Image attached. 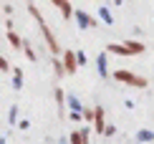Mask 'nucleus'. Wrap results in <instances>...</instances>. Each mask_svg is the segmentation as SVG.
<instances>
[{
	"instance_id": "nucleus-1",
	"label": "nucleus",
	"mask_w": 154,
	"mask_h": 144,
	"mask_svg": "<svg viewBox=\"0 0 154 144\" xmlns=\"http://www.w3.org/2000/svg\"><path fill=\"white\" fill-rule=\"evenodd\" d=\"M28 13L33 15V20L38 23V28H41V33H43V38H46V43H48V51L53 56H58L61 53V43H58V38H56V33L48 28V23H46V18H43V13L38 10V5L35 3H28Z\"/></svg>"
},
{
	"instance_id": "nucleus-2",
	"label": "nucleus",
	"mask_w": 154,
	"mask_h": 144,
	"mask_svg": "<svg viewBox=\"0 0 154 144\" xmlns=\"http://www.w3.org/2000/svg\"><path fill=\"white\" fill-rule=\"evenodd\" d=\"M111 78H114V81H119V83H124V86H131V89H146V86H149V81H146L144 76L134 74V71H124V68L114 71Z\"/></svg>"
},
{
	"instance_id": "nucleus-3",
	"label": "nucleus",
	"mask_w": 154,
	"mask_h": 144,
	"mask_svg": "<svg viewBox=\"0 0 154 144\" xmlns=\"http://www.w3.org/2000/svg\"><path fill=\"white\" fill-rule=\"evenodd\" d=\"M61 63H63V68H66V76H73L76 71H79V61H76V51H61Z\"/></svg>"
},
{
	"instance_id": "nucleus-4",
	"label": "nucleus",
	"mask_w": 154,
	"mask_h": 144,
	"mask_svg": "<svg viewBox=\"0 0 154 144\" xmlns=\"http://www.w3.org/2000/svg\"><path fill=\"white\" fill-rule=\"evenodd\" d=\"M73 18L79 20V25H81V28H99V18L88 15L86 10H73Z\"/></svg>"
},
{
	"instance_id": "nucleus-5",
	"label": "nucleus",
	"mask_w": 154,
	"mask_h": 144,
	"mask_svg": "<svg viewBox=\"0 0 154 144\" xmlns=\"http://www.w3.org/2000/svg\"><path fill=\"white\" fill-rule=\"evenodd\" d=\"M91 124H94V132L96 134H104V127H106V111H104V106H94Z\"/></svg>"
},
{
	"instance_id": "nucleus-6",
	"label": "nucleus",
	"mask_w": 154,
	"mask_h": 144,
	"mask_svg": "<svg viewBox=\"0 0 154 144\" xmlns=\"http://www.w3.org/2000/svg\"><path fill=\"white\" fill-rule=\"evenodd\" d=\"M51 3L61 10L63 20H71V18H73V5H71V0H51Z\"/></svg>"
},
{
	"instance_id": "nucleus-7",
	"label": "nucleus",
	"mask_w": 154,
	"mask_h": 144,
	"mask_svg": "<svg viewBox=\"0 0 154 144\" xmlns=\"http://www.w3.org/2000/svg\"><path fill=\"white\" fill-rule=\"evenodd\" d=\"M53 96H56V106H58V116L63 119V116H66V91H63L61 86H56Z\"/></svg>"
},
{
	"instance_id": "nucleus-8",
	"label": "nucleus",
	"mask_w": 154,
	"mask_h": 144,
	"mask_svg": "<svg viewBox=\"0 0 154 144\" xmlns=\"http://www.w3.org/2000/svg\"><path fill=\"white\" fill-rule=\"evenodd\" d=\"M106 53H114V56H131V51L126 48L124 43H106Z\"/></svg>"
},
{
	"instance_id": "nucleus-9",
	"label": "nucleus",
	"mask_w": 154,
	"mask_h": 144,
	"mask_svg": "<svg viewBox=\"0 0 154 144\" xmlns=\"http://www.w3.org/2000/svg\"><path fill=\"white\" fill-rule=\"evenodd\" d=\"M88 132H91V129H88V127H83L81 132H71V134H68V139H71V142H76V144H86V142H88Z\"/></svg>"
},
{
	"instance_id": "nucleus-10",
	"label": "nucleus",
	"mask_w": 154,
	"mask_h": 144,
	"mask_svg": "<svg viewBox=\"0 0 154 144\" xmlns=\"http://www.w3.org/2000/svg\"><path fill=\"white\" fill-rule=\"evenodd\" d=\"M124 45L131 51V56H139V53H144V51H146V45H144L142 41H129V38H126V41H124Z\"/></svg>"
},
{
	"instance_id": "nucleus-11",
	"label": "nucleus",
	"mask_w": 154,
	"mask_h": 144,
	"mask_svg": "<svg viewBox=\"0 0 154 144\" xmlns=\"http://www.w3.org/2000/svg\"><path fill=\"white\" fill-rule=\"evenodd\" d=\"M106 56H109V53L104 51V53L96 58V63H99L96 68H99V76H101V78H109V63H106Z\"/></svg>"
},
{
	"instance_id": "nucleus-12",
	"label": "nucleus",
	"mask_w": 154,
	"mask_h": 144,
	"mask_svg": "<svg viewBox=\"0 0 154 144\" xmlns=\"http://www.w3.org/2000/svg\"><path fill=\"white\" fill-rule=\"evenodd\" d=\"M13 71V89H15V91H20L23 89V68H10Z\"/></svg>"
},
{
	"instance_id": "nucleus-13",
	"label": "nucleus",
	"mask_w": 154,
	"mask_h": 144,
	"mask_svg": "<svg viewBox=\"0 0 154 144\" xmlns=\"http://www.w3.org/2000/svg\"><path fill=\"white\" fill-rule=\"evenodd\" d=\"M8 43H10V45H13V48H15V51H20V48H23V38H20V36H18V33H15V30H13V28L8 30Z\"/></svg>"
},
{
	"instance_id": "nucleus-14",
	"label": "nucleus",
	"mask_w": 154,
	"mask_h": 144,
	"mask_svg": "<svg viewBox=\"0 0 154 144\" xmlns=\"http://www.w3.org/2000/svg\"><path fill=\"white\" fill-rule=\"evenodd\" d=\"M51 66H53V74H56V78H63V76H66V68H63V63H61V58H58V56H53Z\"/></svg>"
},
{
	"instance_id": "nucleus-15",
	"label": "nucleus",
	"mask_w": 154,
	"mask_h": 144,
	"mask_svg": "<svg viewBox=\"0 0 154 144\" xmlns=\"http://www.w3.org/2000/svg\"><path fill=\"white\" fill-rule=\"evenodd\" d=\"M99 18H101V20H104L106 25H114V15L109 13V8H106V5H101V8H99Z\"/></svg>"
},
{
	"instance_id": "nucleus-16",
	"label": "nucleus",
	"mask_w": 154,
	"mask_h": 144,
	"mask_svg": "<svg viewBox=\"0 0 154 144\" xmlns=\"http://www.w3.org/2000/svg\"><path fill=\"white\" fill-rule=\"evenodd\" d=\"M20 51H23L25 56H28V61H38V56H35V51L30 48V43H28V41H23V48H20Z\"/></svg>"
},
{
	"instance_id": "nucleus-17",
	"label": "nucleus",
	"mask_w": 154,
	"mask_h": 144,
	"mask_svg": "<svg viewBox=\"0 0 154 144\" xmlns=\"http://www.w3.org/2000/svg\"><path fill=\"white\" fill-rule=\"evenodd\" d=\"M68 109H71V111H81V109H83V104L76 99L73 94H68Z\"/></svg>"
},
{
	"instance_id": "nucleus-18",
	"label": "nucleus",
	"mask_w": 154,
	"mask_h": 144,
	"mask_svg": "<svg viewBox=\"0 0 154 144\" xmlns=\"http://www.w3.org/2000/svg\"><path fill=\"white\" fill-rule=\"evenodd\" d=\"M137 139H139V142H152V139H154V132H146V129H142V132L137 134Z\"/></svg>"
},
{
	"instance_id": "nucleus-19",
	"label": "nucleus",
	"mask_w": 154,
	"mask_h": 144,
	"mask_svg": "<svg viewBox=\"0 0 154 144\" xmlns=\"http://www.w3.org/2000/svg\"><path fill=\"white\" fill-rule=\"evenodd\" d=\"M10 68H13V66L8 63V58H3V56H0V74H8Z\"/></svg>"
},
{
	"instance_id": "nucleus-20",
	"label": "nucleus",
	"mask_w": 154,
	"mask_h": 144,
	"mask_svg": "<svg viewBox=\"0 0 154 144\" xmlns=\"http://www.w3.org/2000/svg\"><path fill=\"white\" fill-rule=\"evenodd\" d=\"M18 121V106H10V124Z\"/></svg>"
},
{
	"instance_id": "nucleus-21",
	"label": "nucleus",
	"mask_w": 154,
	"mask_h": 144,
	"mask_svg": "<svg viewBox=\"0 0 154 144\" xmlns=\"http://www.w3.org/2000/svg\"><path fill=\"white\" fill-rule=\"evenodd\" d=\"M76 61H79V66H86V53L79 51V53H76Z\"/></svg>"
},
{
	"instance_id": "nucleus-22",
	"label": "nucleus",
	"mask_w": 154,
	"mask_h": 144,
	"mask_svg": "<svg viewBox=\"0 0 154 144\" xmlns=\"http://www.w3.org/2000/svg\"><path fill=\"white\" fill-rule=\"evenodd\" d=\"M15 127H18V129H28V127H30V121H28V119H23V121H18Z\"/></svg>"
},
{
	"instance_id": "nucleus-23",
	"label": "nucleus",
	"mask_w": 154,
	"mask_h": 144,
	"mask_svg": "<svg viewBox=\"0 0 154 144\" xmlns=\"http://www.w3.org/2000/svg\"><path fill=\"white\" fill-rule=\"evenodd\" d=\"M114 3H116V5H124V0H114Z\"/></svg>"
}]
</instances>
